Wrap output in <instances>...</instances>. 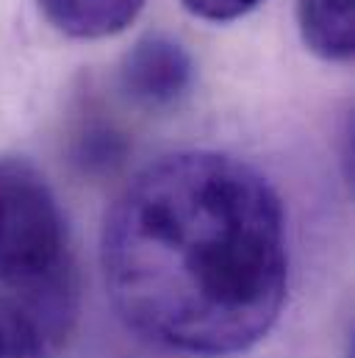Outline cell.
I'll return each mask as SVG.
<instances>
[{"instance_id":"4","label":"cell","mask_w":355,"mask_h":358,"mask_svg":"<svg viewBox=\"0 0 355 358\" xmlns=\"http://www.w3.org/2000/svg\"><path fill=\"white\" fill-rule=\"evenodd\" d=\"M145 0H39L42 14L73 39H106L125 31Z\"/></svg>"},{"instance_id":"2","label":"cell","mask_w":355,"mask_h":358,"mask_svg":"<svg viewBox=\"0 0 355 358\" xmlns=\"http://www.w3.org/2000/svg\"><path fill=\"white\" fill-rule=\"evenodd\" d=\"M0 286L42 328H59L73 306V256L64 214L39 173L0 162Z\"/></svg>"},{"instance_id":"7","label":"cell","mask_w":355,"mask_h":358,"mask_svg":"<svg viewBox=\"0 0 355 358\" xmlns=\"http://www.w3.org/2000/svg\"><path fill=\"white\" fill-rule=\"evenodd\" d=\"M183 8L208 22H231L253 11L261 0H180Z\"/></svg>"},{"instance_id":"6","label":"cell","mask_w":355,"mask_h":358,"mask_svg":"<svg viewBox=\"0 0 355 358\" xmlns=\"http://www.w3.org/2000/svg\"><path fill=\"white\" fill-rule=\"evenodd\" d=\"M0 358H45V328L8 294H0Z\"/></svg>"},{"instance_id":"5","label":"cell","mask_w":355,"mask_h":358,"mask_svg":"<svg viewBox=\"0 0 355 358\" xmlns=\"http://www.w3.org/2000/svg\"><path fill=\"white\" fill-rule=\"evenodd\" d=\"M355 0H297L303 45L325 62H347L355 48Z\"/></svg>"},{"instance_id":"3","label":"cell","mask_w":355,"mask_h":358,"mask_svg":"<svg viewBox=\"0 0 355 358\" xmlns=\"http://www.w3.org/2000/svg\"><path fill=\"white\" fill-rule=\"evenodd\" d=\"M194 76L186 48L164 34L142 36L119 64L122 92L145 108H167L189 92Z\"/></svg>"},{"instance_id":"1","label":"cell","mask_w":355,"mask_h":358,"mask_svg":"<svg viewBox=\"0 0 355 358\" xmlns=\"http://www.w3.org/2000/svg\"><path fill=\"white\" fill-rule=\"evenodd\" d=\"M100 267L111 306L147 342L203 358L245 353L286 303L280 197L236 156H161L106 214Z\"/></svg>"}]
</instances>
